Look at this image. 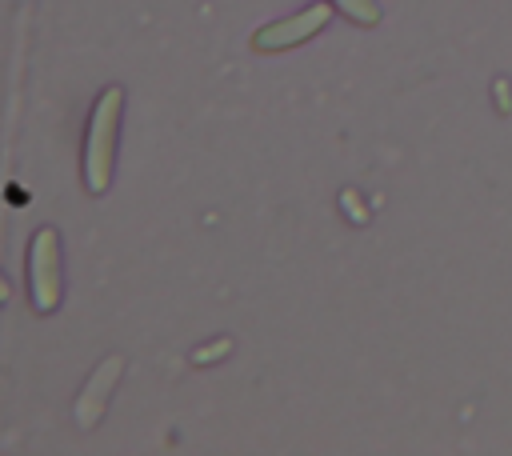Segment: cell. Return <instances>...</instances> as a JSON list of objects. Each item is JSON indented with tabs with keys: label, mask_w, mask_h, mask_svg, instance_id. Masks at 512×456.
I'll list each match as a JSON object with an SVG mask.
<instances>
[{
	"label": "cell",
	"mask_w": 512,
	"mask_h": 456,
	"mask_svg": "<svg viewBox=\"0 0 512 456\" xmlns=\"http://www.w3.org/2000/svg\"><path fill=\"white\" fill-rule=\"evenodd\" d=\"M28 272H32V300L40 312H52L60 304V244L52 228H40L28 252Z\"/></svg>",
	"instance_id": "cell-2"
},
{
	"label": "cell",
	"mask_w": 512,
	"mask_h": 456,
	"mask_svg": "<svg viewBox=\"0 0 512 456\" xmlns=\"http://www.w3.org/2000/svg\"><path fill=\"white\" fill-rule=\"evenodd\" d=\"M120 100L124 92L112 84L100 92L96 108H92V124H88V152H84V172H88V188L104 192L112 180V148H116V120H120Z\"/></svg>",
	"instance_id": "cell-1"
},
{
	"label": "cell",
	"mask_w": 512,
	"mask_h": 456,
	"mask_svg": "<svg viewBox=\"0 0 512 456\" xmlns=\"http://www.w3.org/2000/svg\"><path fill=\"white\" fill-rule=\"evenodd\" d=\"M336 8L348 12L356 24H376V20H380V8H376L372 0H336Z\"/></svg>",
	"instance_id": "cell-5"
},
{
	"label": "cell",
	"mask_w": 512,
	"mask_h": 456,
	"mask_svg": "<svg viewBox=\"0 0 512 456\" xmlns=\"http://www.w3.org/2000/svg\"><path fill=\"white\" fill-rule=\"evenodd\" d=\"M0 300H8V280L0 276Z\"/></svg>",
	"instance_id": "cell-6"
},
{
	"label": "cell",
	"mask_w": 512,
	"mask_h": 456,
	"mask_svg": "<svg viewBox=\"0 0 512 456\" xmlns=\"http://www.w3.org/2000/svg\"><path fill=\"white\" fill-rule=\"evenodd\" d=\"M328 16H332V8H328V4H312V8H304V12H296V16H288V20H276V24L260 28V32L252 36V44H256L260 52L300 44V40H308L312 32H320V28L328 24Z\"/></svg>",
	"instance_id": "cell-3"
},
{
	"label": "cell",
	"mask_w": 512,
	"mask_h": 456,
	"mask_svg": "<svg viewBox=\"0 0 512 456\" xmlns=\"http://www.w3.org/2000/svg\"><path fill=\"white\" fill-rule=\"evenodd\" d=\"M116 376H120V356H108V360L96 368V376L88 380V388L80 392V400H76V420H80V424H96V416L104 412V400H108Z\"/></svg>",
	"instance_id": "cell-4"
}]
</instances>
